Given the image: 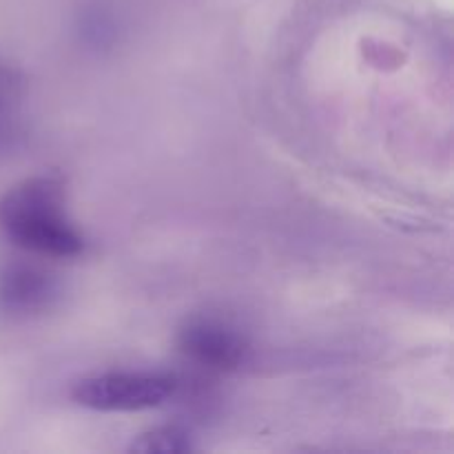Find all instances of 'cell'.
<instances>
[{"label":"cell","mask_w":454,"mask_h":454,"mask_svg":"<svg viewBox=\"0 0 454 454\" xmlns=\"http://www.w3.org/2000/svg\"><path fill=\"white\" fill-rule=\"evenodd\" d=\"M0 229L27 253L51 260L82 255L84 235L65 208V182L58 176H34L0 198Z\"/></svg>","instance_id":"6da1fadb"},{"label":"cell","mask_w":454,"mask_h":454,"mask_svg":"<svg viewBox=\"0 0 454 454\" xmlns=\"http://www.w3.org/2000/svg\"><path fill=\"white\" fill-rule=\"evenodd\" d=\"M56 291V279L34 264L12 262L0 269V309L7 313H38L51 304Z\"/></svg>","instance_id":"277c9868"},{"label":"cell","mask_w":454,"mask_h":454,"mask_svg":"<svg viewBox=\"0 0 454 454\" xmlns=\"http://www.w3.org/2000/svg\"><path fill=\"white\" fill-rule=\"evenodd\" d=\"M25 93V78L16 67L0 60V127L16 114Z\"/></svg>","instance_id":"8992f818"},{"label":"cell","mask_w":454,"mask_h":454,"mask_svg":"<svg viewBox=\"0 0 454 454\" xmlns=\"http://www.w3.org/2000/svg\"><path fill=\"white\" fill-rule=\"evenodd\" d=\"M177 348L186 362L208 372H233L247 364L251 346L231 322L213 315H193L177 333Z\"/></svg>","instance_id":"3957f363"},{"label":"cell","mask_w":454,"mask_h":454,"mask_svg":"<svg viewBox=\"0 0 454 454\" xmlns=\"http://www.w3.org/2000/svg\"><path fill=\"white\" fill-rule=\"evenodd\" d=\"M177 384L164 372L111 371L80 380L74 402L96 412H140L167 403Z\"/></svg>","instance_id":"7a4b0ae2"},{"label":"cell","mask_w":454,"mask_h":454,"mask_svg":"<svg viewBox=\"0 0 454 454\" xmlns=\"http://www.w3.org/2000/svg\"><path fill=\"white\" fill-rule=\"evenodd\" d=\"M131 452L140 454H180L193 450V437L184 426L162 424L155 428L145 430L133 439Z\"/></svg>","instance_id":"5b68a950"}]
</instances>
